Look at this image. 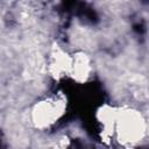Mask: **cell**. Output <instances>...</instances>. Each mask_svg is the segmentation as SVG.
<instances>
[{
  "label": "cell",
  "mask_w": 149,
  "mask_h": 149,
  "mask_svg": "<svg viewBox=\"0 0 149 149\" xmlns=\"http://www.w3.org/2000/svg\"><path fill=\"white\" fill-rule=\"evenodd\" d=\"M147 120L135 107H118L114 140L126 149L136 148L147 136Z\"/></svg>",
  "instance_id": "6da1fadb"
},
{
  "label": "cell",
  "mask_w": 149,
  "mask_h": 149,
  "mask_svg": "<svg viewBox=\"0 0 149 149\" xmlns=\"http://www.w3.org/2000/svg\"><path fill=\"white\" fill-rule=\"evenodd\" d=\"M66 113V99L62 94H51L37 100L30 109V122L38 130H49Z\"/></svg>",
  "instance_id": "7a4b0ae2"
},
{
  "label": "cell",
  "mask_w": 149,
  "mask_h": 149,
  "mask_svg": "<svg viewBox=\"0 0 149 149\" xmlns=\"http://www.w3.org/2000/svg\"><path fill=\"white\" fill-rule=\"evenodd\" d=\"M72 54H69L63 47L54 44L49 51L48 57V71L49 74L58 80L70 76Z\"/></svg>",
  "instance_id": "3957f363"
},
{
  "label": "cell",
  "mask_w": 149,
  "mask_h": 149,
  "mask_svg": "<svg viewBox=\"0 0 149 149\" xmlns=\"http://www.w3.org/2000/svg\"><path fill=\"white\" fill-rule=\"evenodd\" d=\"M94 72V65L92 57L85 51H77L72 54L70 76L76 83L85 84L87 83Z\"/></svg>",
  "instance_id": "277c9868"
},
{
  "label": "cell",
  "mask_w": 149,
  "mask_h": 149,
  "mask_svg": "<svg viewBox=\"0 0 149 149\" xmlns=\"http://www.w3.org/2000/svg\"><path fill=\"white\" fill-rule=\"evenodd\" d=\"M118 107L104 104L95 112V120L100 128V137L104 142H111L114 140V125L116 119Z\"/></svg>",
  "instance_id": "5b68a950"
},
{
  "label": "cell",
  "mask_w": 149,
  "mask_h": 149,
  "mask_svg": "<svg viewBox=\"0 0 149 149\" xmlns=\"http://www.w3.org/2000/svg\"><path fill=\"white\" fill-rule=\"evenodd\" d=\"M71 148V139L66 135H61L58 136L54 143L51 149H70Z\"/></svg>",
  "instance_id": "8992f818"
}]
</instances>
